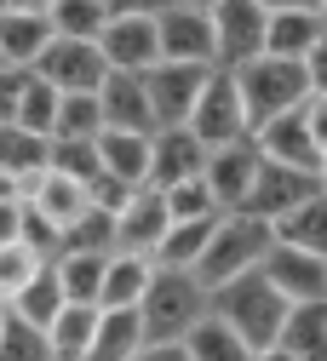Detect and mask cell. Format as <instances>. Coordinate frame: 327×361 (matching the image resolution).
Masks as SVG:
<instances>
[{
  "label": "cell",
  "instance_id": "12",
  "mask_svg": "<svg viewBox=\"0 0 327 361\" xmlns=\"http://www.w3.org/2000/svg\"><path fill=\"white\" fill-rule=\"evenodd\" d=\"M92 47H98V58H104L109 75H144V69L161 63V52H155V18H109Z\"/></svg>",
  "mask_w": 327,
  "mask_h": 361
},
{
  "label": "cell",
  "instance_id": "6",
  "mask_svg": "<svg viewBox=\"0 0 327 361\" xmlns=\"http://www.w3.org/2000/svg\"><path fill=\"white\" fill-rule=\"evenodd\" d=\"M184 132H190L201 149H224V144L253 138V132H247V115H242V98H236V80H230L224 69L207 75V86H201L190 121H184Z\"/></svg>",
  "mask_w": 327,
  "mask_h": 361
},
{
  "label": "cell",
  "instance_id": "20",
  "mask_svg": "<svg viewBox=\"0 0 327 361\" xmlns=\"http://www.w3.org/2000/svg\"><path fill=\"white\" fill-rule=\"evenodd\" d=\"M92 149H98V172H104V178H115V184H126V190H144L150 132H98Z\"/></svg>",
  "mask_w": 327,
  "mask_h": 361
},
{
  "label": "cell",
  "instance_id": "46",
  "mask_svg": "<svg viewBox=\"0 0 327 361\" xmlns=\"http://www.w3.org/2000/svg\"><path fill=\"white\" fill-rule=\"evenodd\" d=\"M172 6H190V12H213L218 0H172Z\"/></svg>",
  "mask_w": 327,
  "mask_h": 361
},
{
  "label": "cell",
  "instance_id": "5",
  "mask_svg": "<svg viewBox=\"0 0 327 361\" xmlns=\"http://www.w3.org/2000/svg\"><path fill=\"white\" fill-rule=\"evenodd\" d=\"M264 252H270V224H264V218L218 212V224H213V235H207V247H201V258H196L190 276L213 293V287H224V281L247 276V269H258Z\"/></svg>",
  "mask_w": 327,
  "mask_h": 361
},
{
  "label": "cell",
  "instance_id": "22",
  "mask_svg": "<svg viewBox=\"0 0 327 361\" xmlns=\"http://www.w3.org/2000/svg\"><path fill=\"white\" fill-rule=\"evenodd\" d=\"M52 47V23H46V12H0V58H6L12 69H35V58Z\"/></svg>",
  "mask_w": 327,
  "mask_h": 361
},
{
  "label": "cell",
  "instance_id": "48",
  "mask_svg": "<svg viewBox=\"0 0 327 361\" xmlns=\"http://www.w3.org/2000/svg\"><path fill=\"white\" fill-rule=\"evenodd\" d=\"M0 69H6V58H0Z\"/></svg>",
  "mask_w": 327,
  "mask_h": 361
},
{
  "label": "cell",
  "instance_id": "18",
  "mask_svg": "<svg viewBox=\"0 0 327 361\" xmlns=\"http://www.w3.org/2000/svg\"><path fill=\"white\" fill-rule=\"evenodd\" d=\"M23 207L40 212L46 224H52L58 235H69V224L92 207L86 201V184H75V178H58V172H35L29 184H23Z\"/></svg>",
  "mask_w": 327,
  "mask_h": 361
},
{
  "label": "cell",
  "instance_id": "15",
  "mask_svg": "<svg viewBox=\"0 0 327 361\" xmlns=\"http://www.w3.org/2000/svg\"><path fill=\"white\" fill-rule=\"evenodd\" d=\"M167 201L155 190H132L121 207H115V252H132V258H155L161 235H167Z\"/></svg>",
  "mask_w": 327,
  "mask_h": 361
},
{
  "label": "cell",
  "instance_id": "47",
  "mask_svg": "<svg viewBox=\"0 0 327 361\" xmlns=\"http://www.w3.org/2000/svg\"><path fill=\"white\" fill-rule=\"evenodd\" d=\"M0 12H6V0H0Z\"/></svg>",
  "mask_w": 327,
  "mask_h": 361
},
{
  "label": "cell",
  "instance_id": "7",
  "mask_svg": "<svg viewBox=\"0 0 327 361\" xmlns=\"http://www.w3.org/2000/svg\"><path fill=\"white\" fill-rule=\"evenodd\" d=\"M213 23V69H242L264 52V6L258 0H218L207 12Z\"/></svg>",
  "mask_w": 327,
  "mask_h": 361
},
{
  "label": "cell",
  "instance_id": "13",
  "mask_svg": "<svg viewBox=\"0 0 327 361\" xmlns=\"http://www.w3.org/2000/svg\"><path fill=\"white\" fill-rule=\"evenodd\" d=\"M253 178H258V149H253V138L224 144V149H207V161H201V184H207V195H213L218 212H242Z\"/></svg>",
  "mask_w": 327,
  "mask_h": 361
},
{
  "label": "cell",
  "instance_id": "33",
  "mask_svg": "<svg viewBox=\"0 0 327 361\" xmlns=\"http://www.w3.org/2000/svg\"><path fill=\"white\" fill-rule=\"evenodd\" d=\"M0 361H52L46 333L18 322V315H0Z\"/></svg>",
  "mask_w": 327,
  "mask_h": 361
},
{
  "label": "cell",
  "instance_id": "43",
  "mask_svg": "<svg viewBox=\"0 0 327 361\" xmlns=\"http://www.w3.org/2000/svg\"><path fill=\"white\" fill-rule=\"evenodd\" d=\"M253 361H299V355H287V350H275V344H264V350H253Z\"/></svg>",
  "mask_w": 327,
  "mask_h": 361
},
{
  "label": "cell",
  "instance_id": "9",
  "mask_svg": "<svg viewBox=\"0 0 327 361\" xmlns=\"http://www.w3.org/2000/svg\"><path fill=\"white\" fill-rule=\"evenodd\" d=\"M207 75H213V69H196V63H155V69L138 75V80H144V104H150L155 132L190 121V109H196V98H201Z\"/></svg>",
  "mask_w": 327,
  "mask_h": 361
},
{
  "label": "cell",
  "instance_id": "16",
  "mask_svg": "<svg viewBox=\"0 0 327 361\" xmlns=\"http://www.w3.org/2000/svg\"><path fill=\"white\" fill-rule=\"evenodd\" d=\"M207 149L190 138L184 126H161L150 132V172H144V190H172L184 178H201Z\"/></svg>",
  "mask_w": 327,
  "mask_h": 361
},
{
  "label": "cell",
  "instance_id": "26",
  "mask_svg": "<svg viewBox=\"0 0 327 361\" xmlns=\"http://www.w3.org/2000/svg\"><path fill=\"white\" fill-rule=\"evenodd\" d=\"M92 327H98V310H92V304H64L52 315V327H46V350H52V361H86Z\"/></svg>",
  "mask_w": 327,
  "mask_h": 361
},
{
  "label": "cell",
  "instance_id": "11",
  "mask_svg": "<svg viewBox=\"0 0 327 361\" xmlns=\"http://www.w3.org/2000/svg\"><path fill=\"white\" fill-rule=\"evenodd\" d=\"M258 276L282 293L287 304H321L327 298V252H299V247H270Z\"/></svg>",
  "mask_w": 327,
  "mask_h": 361
},
{
  "label": "cell",
  "instance_id": "45",
  "mask_svg": "<svg viewBox=\"0 0 327 361\" xmlns=\"http://www.w3.org/2000/svg\"><path fill=\"white\" fill-rule=\"evenodd\" d=\"M18 195H23V190L12 184V178H6V172H0V201H18Z\"/></svg>",
  "mask_w": 327,
  "mask_h": 361
},
{
  "label": "cell",
  "instance_id": "44",
  "mask_svg": "<svg viewBox=\"0 0 327 361\" xmlns=\"http://www.w3.org/2000/svg\"><path fill=\"white\" fill-rule=\"evenodd\" d=\"M6 6H12V12H46L52 0H6Z\"/></svg>",
  "mask_w": 327,
  "mask_h": 361
},
{
  "label": "cell",
  "instance_id": "19",
  "mask_svg": "<svg viewBox=\"0 0 327 361\" xmlns=\"http://www.w3.org/2000/svg\"><path fill=\"white\" fill-rule=\"evenodd\" d=\"M92 98H98L104 132H155L150 104H144V80H138V75H104V86Z\"/></svg>",
  "mask_w": 327,
  "mask_h": 361
},
{
  "label": "cell",
  "instance_id": "17",
  "mask_svg": "<svg viewBox=\"0 0 327 361\" xmlns=\"http://www.w3.org/2000/svg\"><path fill=\"white\" fill-rule=\"evenodd\" d=\"M316 47H327V12H264V58L304 63Z\"/></svg>",
  "mask_w": 327,
  "mask_h": 361
},
{
  "label": "cell",
  "instance_id": "41",
  "mask_svg": "<svg viewBox=\"0 0 327 361\" xmlns=\"http://www.w3.org/2000/svg\"><path fill=\"white\" fill-rule=\"evenodd\" d=\"M264 12H327V0H258Z\"/></svg>",
  "mask_w": 327,
  "mask_h": 361
},
{
  "label": "cell",
  "instance_id": "8",
  "mask_svg": "<svg viewBox=\"0 0 327 361\" xmlns=\"http://www.w3.org/2000/svg\"><path fill=\"white\" fill-rule=\"evenodd\" d=\"M316 195H327V172H293V166H270V161H258V178H253V190H247L242 212L275 224L282 212H293V207H304V201H316Z\"/></svg>",
  "mask_w": 327,
  "mask_h": 361
},
{
  "label": "cell",
  "instance_id": "39",
  "mask_svg": "<svg viewBox=\"0 0 327 361\" xmlns=\"http://www.w3.org/2000/svg\"><path fill=\"white\" fill-rule=\"evenodd\" d=\"M172 6V0H104L109 18H161Z\"/></svg>",
  "mask_w": 327,
  "mask_h": 361
},
{
  "label": "cell",
  "instance_id": "38",
  "mask_svg": "<svg viewBox=\"0 0 327 361\" xmlns=\"http://www.w3.org/2000/svg\"><path fill=\"white\" fill-rule=\"evenodd\" d=\"M23 86H29V69H0V126L18 121V104H23Z\"/></svg>",
  "mask_w": 327,
  "mask_h": 361
},
{
  "label": "cell",
  "instance_id": "25",
  "mask_svg": "<svg viewBox=\"0 0 327 361\" xmlns=\"http://www.w3.org/2000/svg\"><path fill=\"white\" fill-rule=\"evenodd\" d=\"M270 247H299V252H327V195L293 207L270 224Z\"/></svg>",
  "mask_w": 327,
  "mask_h": 361
},
{
  "label": "cell",
  "instance_id": "40",
  "mask_svg": "<svg viewBox=\"0 0 327 361\" xmlns=\"http://www.w3.org/2000/svg\"><path fill=\"white\" fill-rule=\"evenodd\" d=\"M18 218H23V195L18 201H0V247L18 241Z\"/></svg>",
  "mask_w": 327,
  "mask_h": 361
},
{
  "label": "cell",
  "instance_id": "36",
  "mask_svg": "<svg viewBox=\"0 0 327 361\" xmlns=\"http://www.w3.org/2000/svg\"><path fill=\"white\" fill-rule=\"evenodd\" d=\"M52 109H58V92L46 80H35L29 75V86H23V104H18V132H35V138H46V126H52Z\"/></svg>",
  "mask_w": 327,
  "mask_h": 361
},
{
  "label": "cell",
  "instance_id": "3",
  "mask_svg": "<svg viewBox=\"0 0 327 361\" xmlns=\"http://www.w3.org/2000/svg\"><path fill=\"white\" fill-rule=\"evenodd\" d=\"M207 310H213L247 350H264V344H275V327H282V315H287V298L275 293L258 269H247V276L213 287V293H207Z\"/></svg>",
  "mask_w": 327,
  "mask_h": 361
},
{
  "label": "cell",
  "instance_id": "24",
  "mask_svg": "<svg viewBox=\"0 0 327 361\" xmlns=\"http://www.w3.org/2000/svg\"><path fill=\"white\" fill-rule=\"evenodd\" d=\"M138 350H144L138 310H98V327H92V350H86V361H132Z\"/></svg>",
  "mask_w": 327,
  "mask_h": 361
},
{
  "label": "cell",
  "instance_id": "2",
  "mask_svg": "<svg viewBox=\"0 0 327 361\" xmlns=\"http://www.w3.org/2000/svg\"><path fill=\"white\" fill-rule=\"evenodd\" d=\"M253 149L270 166L293 172H327V98H304L299 109L275 115L253 132Z\"/></svg>",
  "mask_w": 327,
  "mask_h": 361
},
{
  "label": "cell",
  "instance_id": "29",
  "mask_svg": "<svg viewBox=\"0 0 327 361\" xmlns=\"http://www.w3.org/2000/svg\"><path fill=\"white\" fill-rule=\"evenodd\" d=\"M104 121H98V98L92 92H64L52 109V126H46V144H86L98 138Z\"/></svg>",
  "mask_w": 327,
  "mask_h": 361
},
{
  "label": "cell",
  "instance_id": "10",
  "mask_svg": "<svg viewBox=\"0 0 327 361\" xmlns=\"http://www.w3.org/2000/svg\"><path fill=\"white\" fill-rule=\"evenodd\" d=\"M29 75L46 80V86L64 98V92H98L109 69H104V58H98V47H92V40H52V47L35 58Z\"/></svg>",
  "mask_w": 327,
  "mask_h": 361
},
{
  "label": "cell",
  "instance_id": "1",
  "mask_svg": "<svg viewBox=\"0 0 327 361\" xmlns=\"http://www.w3.org/2000/svg\"><path fill=\"white\" fill-rule=\"evenodd\" d=\"M230 80H236V98H242V115H247V132H258L264 121H275V115H287V109H299L304 98H327V92H316L310 86V75H304V63H287V58H247L242 69H224Z\"/></svg>",
  "mask_w": 327,
  "mask_h": 361
},
{
  "label": "cell",
  "instance_id": "30",
  "mask_svg": "<svg viewBox=\"0 0 327 361\" xmlns=\"http://www.w3.org/2000/svg\"><path fill=\"white\" fill-rule=\"evenodd\" d=\"M104 258H109V252H58V258H52V276H58V287H64V304H92V310H98Z\"/></svg>",
  "mask_w": 327,
  "mask_h": 361
},
{
  "label": "cell",
  "instance_id": "35",
  "mask_svg": "<svg viewBox=\"0 0 327 361\" xmlns=\"http://www.w3.org/2000/svg\"><path fill=\"white\" fill-rule=\"evenodd\" d=\"M46 172L92 184V178H98V149H92V138L86 144H46Z\"/></svg>",
  "mask_w": 327,
  "mask_h": 361
},
{
  "label": "cell",
  "instance_id": "27",
  "mask_svg": "<svg viewBox=\"0 0 327 361\" xmlns=\"http://www.w3.org/2000/svg\"><path fill=\"white\" fill-rule=\"evenodd\" d=\"M178 350H184V361H253V350H247L236 333H230L213 310H207L201 322L178 338Z\"/></svg>",
  "mask_w": 327,
  "mask_h": 361
},
{
  "label": "cell",
  "instance_id": "37",
  "mask_svg": "<svg viewBox=\"0 0 327 361\" xmlns=\"http://www.w3.org/2000/svg\"><path fill=\"white\" fill-rule=\"evenodd\" d=\"M40 269V258L23 247V241H12V247H0V304H12L23 287H29V276Z\"/></svg>",
  "mask_w": 327,
  "mask_h": 361
},
{
  "label": "cell",
  "instance_id": "23",
  "mask_svg": "<svg viewBox=\"0 0 327 361\" xmlns=\"http://www.w3.org/2000/svg\"><path fill=\"white\" fill-rule=\"evenodd\" d=\"M150 276H155L150 258L109 252V258H104V281H98V310H138V298H144Z\"/></svg>",
  "mask_w": 327,
  "mask_h": 361
},
{
  "label": "cell",
  "instance_id": "42",
  "mask_svg": "<svg viewBox=\"0 0 327 361\" xmlns=\"http://www.w3.org/2000/svg\"><path fill=\"white\" fill-rule=\"evenodd\" d=\"M132 361H184V350H178V344H144Z\"/></svg>",
  "mask_w": 327,
  "mask_h": 361
},
{
  "label": "cell",
  "instance_id": "21",
  "mask_svg": "<svg viewBox=\"0 0 327 361\" xmlns=\"http://www.w3.org/2000/svg\"><path fill=\"white\" fill-rule=\"evenodd\" d=\"M275 350L299 361H327V298L321 304H287L282 327H275Z\"/></svg>",
  "mask_w": 327,
  "mask_h": 361
},
{
  "label": "cell",
  "instance_id": "14",
  "mask_svg": "<svg viewBox=\"0 0 327 361\" xmlns=\"http://www.w3.org/2000/svg\"><path fill=\"white\" fill-rule=\"evenodd\" d=\"M155 52H161V63L213 69V23H207V12L167 6V12L155 18Z\"/></svg>",
  "mask_w": 327,
  "mask_h": 361
},
{
  "label": "cell",
  "instance_id": "28",
  "mask_svg": "<svg viewBox=\"0 0 327 361\" xmlns=\"http://www.w3.org/2000/svg\"><path fill=\"white\" fill-rule=\"evenodd\" d=\"M6 315H18V322H29V327H52V315L64 310V287H58V276H52V264H40L35 276H29V287L12 298V304H0Z\"/></svg>",
  "mask_w": 327,
  "mask_h": 361
},
{
  "label": "cell",
  "instance_id": "49",
  "mask_svg": "<svg viewBox=\"0 0 327 361\" xmlns=\"http://www.w3.org/2000/svg\"><path fill=\"white\" fill-rule=\"evenodd\" d=\"M0 315H6V310H0Z\"/></svg>",
  "mask_w": 327,
  "mask_h": 361
},
{
  "label": "cell",
  "instance_id": "4",
  "mask_svg": "<svg viewBox=\"0 0 327 361\" xmlns=\"http://www.w3.org/2000/svg\"><path fill=\"white\" fill-rule=\"evenodd\" d=\"M201 315H207V287L190 276V269H155L144 298H138L144 344H178Z\"/></svg>",
  "mask_w": 327,
  "mask_h": 361
},
{
  "label": "cell",
  "instance_id": "31",
  "mask_svg": "<svg viewBox=\"0 0 327 361\" xmlns=\"http://www.w3.org/2000/svg\"><path fill=\"white\" fill-rule=\"evenodd\" d=\"M46 23H52V40H98L109 12H104V0H52Z\"/></svg>",
  "mask_w": 327,
  "mask_h": 361
},
{
  "label": "cell",
  "instance_id": "32",
  "mask_svg": "<svg viewBox=\"0 0 327 361\" xmlns=\"http://www.w3.org/2000/svg\"><path fill=\"white\" fill-rule=\"evenodd\" d=\"M0 172L23 190L35 172H46V138L35 132H18V126H0Z\"/></svg>",
  "mask_w": 327,
  "mask_h": 361
},
{
  "label": "cell",
  "instance_id": "34",
  "mask_svg": "<svg viewBox=\"0 0 327 361\" xmlns=\"http://www.w3.org/2000/svg\"><path fill=\"white\" fill-rule=\"evenodd\" d=\"M155 195L167 201V218H172V224H190V218H218V207H213V195H207V184H201V178H184V184L155 190Z\"/></svg>",
  "mask_w": 327,
  "mask_h": 361
}]
</instances>
